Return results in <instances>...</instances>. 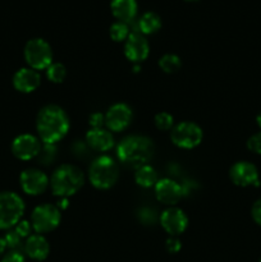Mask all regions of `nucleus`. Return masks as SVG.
Masks as SVG:
<instances>
[{"instance_id": "nucleus-28", "label": "nucleus", "mask_w": 261, "mask_h": 262, "mask_svg": "<svg viewBox=\"0 0 261 262\" xmlns=\"http://www.w3.org/2000/svg\"><path fill=\"white\" fill-rule=\"evenodd\" d=\"M14 230L18 233L20 238H28L31 235V232L33 230L32 224L28 220H20L14 227Z\"/></svg>"}, {"instance_id": "nucleus-16", "label": "nucleus", "mask_w": 261, "mask_h": 262, "mask_svg": "<svg viewBox=\"0 0 261 262\" xmlns=\"http://www.w3.org/2000/svg\"><path fill=\"white\" fill-rule=\"evenodd\" d=\"M41 83V76L32 68H20L13 76V86L17 91L23 94H31L36 91Z\"/></svg>"}, {"instance_id": "nucleus-23", "label": "nucleus", "mask_w": 261, "mask_h": 262, "mask_svg": "<svg viewBox=\"0 0 261 262\" xmlns=\"http://www.w3.org/2000/svg\"><path fill=\"white\" fill-rule=\"evenodd\" d=\"M109 33L112 40H114L115 42H120V41L127 40L128 36L130 35L129 26H128V23L117 20V22H114L112 26H110Z\"/></svg>"}, {"instance_id": "nucleus-7", "label": "nucleus", "mask_w": 261, "mask_h": 262, "mask_svg": "<svg viewBox=\"0 0 261 262\" xmlns=\"http://www.w3.org/2000/svg\"><path fill=\"white\" fill-rule=\"evenodd\" d=\"M31 224L37 234L53 232L61 222V214L58 206L51 204H44L35 207L31 214Z\"/></svg>"}, {"instance_id": "nucleus-13", "label": "nucleus", "mask_w": 261, "mask_h": 262, "mask_svg": "<svg viewBox=\"0 0 261 262\" xmlns=\"http://www.w3.org/2000/svg\"><path fill=\"white\" fill-rule=\"evenodd\" d=\"M229 178L238 187H258V170L250 161H237L229 170Z\"/></svg>"}, {"instance_id": "nucleus-25", "label": "nucleus", "mask_w": 261, "mask_h": 262, "mask_svg": "<svg viewBox=\"0 0 261 262\" xmlns=\"http://www.w3.org/2000/svg\"><path fill=\"white\" fill-rule=\"evenodd\" d=\"M154 124L159 130H171L174 127V118L169 113H158L154 118Z\"/></svg>"}, {"instance_id": "nucleus-21", "label": "nucleus", "mask_w": 261, "mask_h": 262, "mask_svg": "<svg viewBox=\"0 0 261 262\" xmlns=\"http://www.w3.org/2000/svg\"><path fill=\"white\" fill-rule=\"evenodd\" d=\"M161 27V18L155 12H145L138 19V30L140 33L145 35H153L158 32Z\"/></svg>"}, {"instance_id": "nucleus-32", "label": "nucleus", "mask_w": 261, "mask_h": 262, "mask_svg": "<svg viewBox=\"0 0 261 262\" xmlns=\"http://www.w3.org/2000/svg\"><path fill=\"white\" fill-rule=\"evenodd\" d=\"M2 262H26V261L22 253L18 252V251H12V252H9L8 255H5L4 257H3Z\"/></svg>"}, {"instance_id": "nucleus-26", "label": "nucleus", "mask_w": 261, "mask_h": 262, "mask_svg": "<svg viewBox=\"0 0 261 262\" xmlns=\"http://www.w3.org/2000/svg\"><path fill=\"white\" fill-rule=\"evenodd\" d=\"M4 239L5 243H7V247L13 251H15V248L19 247L20 242H22V238L18 235V233L15 232V230H9V232L5 234Z\"/></svg>"}, {"instance_id": "nucleus-6", "label": "nucleus", "mask_w": 261, "mask_h": 262, "mask_svg": "<svg viewBox=\"0 0 261 262\" xmlns=\"http://www.w3.org/2000/svg\"><path fill=\"white\" fill-rule=\"evenodd\" d=\"M25 60L28 67L35 71H44L48 69L53 63V49L50 43L44 38L35 37L27 41L25 45Z\"/></svg>"}, {"instance_id": "nucleus-8", "label": "nucleus", "mask_w": 261, "mask_h": 262, "mask_svg": "<svg viewBox=\"0 0 261 262\" xmlns=\"http://www.w3.org/2000/svg\"><path fill=\"white\" fill-rule=\"evenodd\" d=\"M204 132L199 124L193 122H181L171 128L170 140L177 147L191 150L202 142Z\"/></svg>"}, {"instance_id": "nucleus-37", "label": "nucleus", "mask_w": 261, "mask_h": 262, "mask_svg": "<svg viewBox=\"0 0 261 262\" xmlns=\"http://www.w3.org/2000/svg\"><path fill=\"white\" fill-rule=\"evenodd\" d=\"M187 2H194V0H187Z\"/></svg>"}, {"instance_id": "nucleus-11", "label": "nucleus", "mask_w": 261, "mask_h": 262, "mask_svg": "<svg viewBox=\"0 0 261 262\" xmlns=\"http://www.w3.org/2000/svg\"><path fill=\"white\" fill-rule=\"evenodd\" d=\"M42 148L40 138L30 133L17 136L12 142V152L17 159L23 161L32 160L40 155Z\"/></svg>"}, {"instance_id": "nucleus-10", "label": "nucleus", "mask_w": 261, "mask_h": 262, "mask_svg": "<svg viewBox=\"0 0 261 262\" xmlns=\"http://www.w3.org/2000/svg\"><path fill=\"white\" fill-rule=\"evenodd\" d=\"M133 112L129 105L117 102L107 109L105 114V125L112 132H122L132 123Z\"/></svg>"}, {"instance_id": "nucleus-14", "label": "nucleus", "mask_w": 261, "mask_h": 262, "mask_svg": "<svg viewBox=\"0 0 261 262\" xmlns=\"http://www.w3.org/2000/svg\"><path fill=\"white\" fill-rule=\"evenodd\" d=\"M150 54L148 41L142 33L130 32L124 43V55L129 61L135 64L142 63Z\"/></svg>"}, {"instance_id": "nucleus-12", "label": "nucleus", "mask_w": 261, "mask_h": 262, "mask_svg": "<svg viewBox=\"0 0 261 262\" xmlns=\"http://www.w3.org/2000/svg\"><path fill=\"white\" fill-rule=\"evenodd\" d=\"M160 224L170 237H178L186 232L188 227V217L182 209L170 206L161 212Z\"/></svg>"}, {"instance_id": "nucleus-29", "label": "nucleus", "mask_w": 261, "mask_h": 262, "mask_svg": "<svg viewBox=\"0 0 261 262\" xmlns=\"http://www.w3.org/2000/svg\"><path fill=\"white\" fill-rule=\"evenodd\" d=\"M89 123L91 128H102V125H105V115L101 113H94L90 115Z\"/></svg>"}, {"instance_id": "nucleus-22", "label": "nucleus", "mask_w": 261, "mask_h": 262, "mask_svg": "<svg viewBox=\"0 0 261 262\" xmlns=\"http://www.w3.org/2000/svg\"><path fill=\"white\" fill-rule=\"evenodd\" d=\"M159 67L164 73H176L181 69L182 60L176 54H165L159 59Z\"/></svg>"}, {"instance_id": "nucleus-30", "label": "nucleus", "mask_w": 261, "mask_h": 262, "mask_svg": "<svg viewBox=\"0 0 261 262\" xmlns=\"http://www.w3.org/2000/svg\"><path fill=\"white\" fill-rule=\"evenodd\" d=\"M182 248L181 241L177 237H169L168 241H166V250L170 253H177L179 252V250Z\"/></svg>"}, {"instance_id": "nucleus-24", "label": "nucleus", "mask_w": 261, "mask_h": 262, "mask_svg": "<svg viewBox=\"0 0 261 262\" xmlns=\"http://www.w3.org/2000/svg\"><path fill=\"white\" fill-rule=\"evenodd\" d=\"M46 77L53 83H61L67 77V68L61 63H51L46 69Z\"/></svg>"}, {"instance_id": "nucleus-9", "label": "nucleus", "mask_w": 261, "mask_h": 262, "mask_svg": "<svg viewBox=\"0 0 261 262\" xmlns=\"http://www.w3.org/2000/svg\"><path fill=\"white\" fill-rule=\"evenodd\" d=\"M20 188L30 196L42 194L50 186V179L40 169L28 168L23 170L19 176Z\"/></svg>"}, {"instance_id": "nucleus-17", "label": "nucleus", "mask_w": 261, "mask_h": 262, "mask_svg": "<svg viewBox=\"0 0 261 262\" xmlns=\"http://www.w3.org/2000/svg\"><path fill=\"white\" fill-rule=\"evenodd\" d=\"M86 142L94 151L105 152L114 146L115 141L112 132L104 128H91L86 133Z\"/></svg>"}, {"instance_id": "nucleus-5", "label": "nucleus", "mask_w": 261, "mask_h": 262, "mask_svg": "<svg viewBox=\"0 0 261 262\" xmlns=\"http://www.w3.org/2000/svg\"><path fill=\"white\" fill-rule=\"evenodd\" d=\"M25 214V202L14 192H0V229L15 227Z\"/></svg>"}, {"instance_id": "nucleus-34", "label": "nucleus", "mask_w": 261, "mask_h": 262, "mask_svg": "<svg viewBox=\"0 0 261 262\" xmlns=\"http://www.w3.org/2000/svg\"><path fill=\"white\" fill-rule=\"evenodd\" d=\"M7 243H5V239H4V237L3 238H0V257H2L3 256V253L5 252V250H7Z\"/></svg>"}, {"instance_id": "nucleus-31", "label": "nucleus", "mask_w": 261, "mask_h": 262, "mask_svg": "<svg viewBox=\"0 0 261 262\" xmlns=\"http://www.w3.org/2000/svg\"><path fill=\"white\" fill-rule=\"evenodd\" d=\"M251 215H252L253 222L261 227V199H258L257 201L253 204L252 209H251Z\"/></svg>"}, {"instance_id": "nucleus-2", "label": "nucleus", "mask_w": 261, "mask_h": 262, "mask_svg": "<svg viewBox=\"0 0 261 262\" xmlns=\"http://www.w3.org/2000/svg\"><path fill=\"white\" fill-rule=\"evenodd\" d=\"M155 152V145L147 136L129 135L120 140L117 146V156L127 168L138 169L147 165Z\"/></svg>"}, {"instance_id": "nucleus-35", "label": "nucleus", "mask_w": 261, "mask_h": 262, "mask_svg": "<svg viewBox=\"0 0 261 262\" xmlns=\"http://www.w3.org/2000/svg\"><path fill=\"white\" fill-rule=\"evenodd\" d=\"M256 123H257V125H258V127L261 128V112L258 113V114H257V117H256Z\"/></svg>"}, {"instance_id": "nucleus-3", "label": "nucleus", "mask_w": 261, "mask_h": 262, "mask_svg": "<svg viewBox=\"0 0 261 262\" xmlns=\"http://www.w3.org/2000/svg\"><path fill=\"white\" fill-rule=\"evenodd\" d=\"M83 184V171L72 164H63L56 168L50 177L51 192L60 199H68L76 194Z\"/></svg>"}, {"instance_id": "nucleus-36", "label": "nucleus", "mask_w": 261, "mask_h": 262, "mask_svg": "<svg viewBox=\"0 0 261 262\" xmlns=\"http://www.w3.org/2000/svg\"><path fill=\"white\" fill-rule=\"evenodd\" d=\"M133 69H135V72H140L141 67H140V66H138V64H137V66H135V68H133Z\"/></svg>"}, {"instance_id": "nucleus-20", "label": "nucleus", "mask_w": 261, "mask_h": 262, "mask_svg": "<svg viewBox=\"0 0 261 262\" xmlns=\"http://www.w3.org/2000/svg\"><path fill=\"white\" fill-rule=\"evenodd\" d=\"M135 181L137 186L142 187V188H151V187H155V184L158 183L159 174L153 166L147 164V165L136 169Z\"/></svg>"}, {"instance_id": "nucleus-38", "label": "nucleus", "mask_w": 261, "mask_h": 262, "mask_svg": "<svg viewBox=\"0 0 261 262\" xmlns=\"http://www.w3.org/2000/svg\"><path fill=\"white\" fill-rule=\"evenodd\" d=\"M260 262H261V260H260Z\"/></svg>"}, {"instance_id": "nucleus-15", "label": "nucleus", "mask_w": 261, "mask_h": 262, "mask_svg": "<svg viewBox=\"0 0 261 262\" xmlns=\"http://www.w3.org/2000/svg\"><path fill=\"white\" fill-rule=\"evenodd\" d=\"M154 188H155V196L158 201L169 207L176 206L183 196L182 187L176 181H171L169 178L159 179Z\"/></svg>"}, {"instance_id": "nucleus-33", "label": "nucleus", "mask_w": 261, "mask_h": 262, "mask_svg": "<svg viewBox=\"0 0 261 262\" xmlns=\"http://www.w3.org/2000/svg\"><path fill=\"white\" fill-rule=\"evenodd\" d=\"M56 206H58L59 210H66L67 207L69 206L68 199H60V201L58 202V205H56Z\"/></svg>"}, {"instance_id": "nucleus-18", "label": "nucleus", "mask_w": 261, "mask_h": 262, "mask_svg": "<svg viewBox=\"0 0 261 262\" xmlns=\"http://www.w3.org/2000/svg\"><path fill=\"white\" fill-rule=\"evenodd\" d=\"M25 251L30 258L44 261L50 253V245L42 234H31L25 243Z\"/></svg>"}, {"instance_id": "nucleus-4", "label": "nucleus", "mask_w": 261, "mask_h": 262, "mask_svg": "<svg viewBox=\"0 0 261 262\" xmlns=\"http://www.w3.org/2000/svg\"><path fill=\"white\" fill-rule=\"evenodd\" d=\"M119 179V166L113 158L107 155L99 156L89 168V181L95 188L109 189Z\"/></svg>"}, {"instance_id": "nucleus-19", "label": "nucleus", "mask_w": 261, "mask_h": 262, "mask_svg": "<svg viewBox=\"0 0 261 262\" xmlns=\"http://www.w3.org/2000/svg\"><path fill=\"white\" fill-rule=\"evenodd\" d=\"M110 9L113 15L119 22L129 25L137 15V2L136 0H112Z\"/></svg>"}, {"instance_id": "nucleus-1", "label": "nucleus", "mask_w": 261, "mask_h": 262, "mask_svg": "<svg viewBox=\"0 0 261 262\" xmlns=\"http://www.w3.org/2000/svg\"><path fill=\"white\" fill-rule=\"evenodd\" d=\"M71 123L68 114L59 105H45L36 118V130L44 145H55L60 142L69 132Z\"/></svg>"}, {"instance_id": "nucleus-27", "label": "nucleus", "mask_w": 261, "mask_h": 262, "mask_svg": "<svg viewBox=\"0 0 261 262\" xmlns=\"http://www.w3.org/2000/svg\"><path fill=\"white\" fill-rule=\"evenodd\" d=\"M247 148L251 152L261 155V130L251 136L247 140Z\"/></svg>"}]
</instances>
